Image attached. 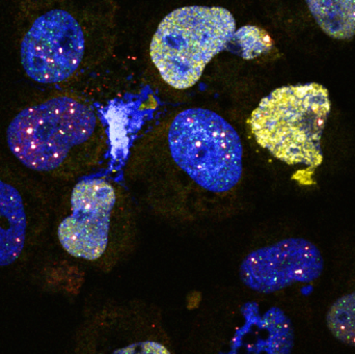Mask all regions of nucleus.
Instances as JSON below:
<instances>
[{"label": "nucleus", "instance_id": "1", "mask_svg": "<svg viewBox=\"0 0 355 354\" xmlns=\"http://www.w3.org/2000/svg\"><path fill=\"white\" fill-rule=\"evenodd\" d=\"M6 143L29 170L67 179L95 168L107 150L105 129L93 107L66 95L19 112L8 125Z\"/></svg>", "mask_w": 355, "mask_h": 354}, {"label": "nucleus", "instance_id": "2", "mask_svg": "<svg viewBox=\"0 0 355 354\" xmlns=\"http://www.w3.org/2000/svg\"><path fill=\"white\" fill-rule=\"evenodd\" d=\"M116 39L114 3L81 21L64 8L35 19L21 43V64L29 78L41 85L64 82L89 60L110 55Z\"/></svg>", "mask_w": 355, "mask_h": 354}, {"label": "nucleus", "instance_id": "3", "mask_svg": "<svg viewBox=\"0 0 355 354\" xmlns=\"http://www.w3.org/2000/svg\"><path fill=\"white\" fill-rule=\"evenodd\" d=\"M331 107L323 85H288L265 97L248 123L257 143L275 158L316 168L323 161L321 139Z\"/></svg>", "mask_w": 355, "mask_h": 354}, {"label": "nucleus", "instance_id": "4", "mask_svg": "<svg viewBox=\"0 0 355 354\" xmlns=\"http://www.w3.org/2000/svg\"><path fill=\"white\" fill-rule=\"evenodd\" d=\"M236 21L219 6H185L162 20L152 39V62L177 89L191 87L207 64L233 39Z\"/></svg>", "mask_w": 355, "mask_h": 354}, {"label": "nucleus", "instance_id": "5", "mask_svg": "<svg viewBox=\"0 0 355 354\" xmlns=\"http://www.w3.org/2000/svg\"><path fill=\"white\" fill-rule=\"evenodd\" d=\"M168 143L177 166L205 191L227 193L239 183L241 139L216 112L204 108L180 112L168 129Z\"/></svg>", "mask_w": 355, "mask_h": 354}, {"label": "nucleus", "instance_id": "6", "mask_svg": "<svg viewBox=\"0 0 355 354\" xmlns=\"http://www.w3.org/2000/svg\"><path fill=\"white\" fill-rule=\"evenodd\" d=\"M114 186L105 179L79 181L71 195V212L58 227L62 249L73 257L96 261L105 253L110 218L116 205Z\"/></svg>", "mask_w": 355, "mask_h": 354}, {"label": "nucleus", "instance_id": "7", "mask_svg": "<svg viewBox=\"0 0 355 354\" xmlns=\"http://www.w3.org/2000/svg\"><path fill=\"white\" fill-rule=\"evenodd\" d=\"M324 260L318 247L304 238H288L256 249L240 265L241 282L254 292H277L297 283L318 280Z\"/></svg>", "mask_w": 355, "mask_h": 354}, {"label": "nucleus", "instance_id": "8", "mask_svg": "<svg viewBox=\"0 0 355 354\" xmlns=\"http://www.w3.org/2000/svg\"><path fill=\"white\" fill-rule=\"evenodd\" d=\"M28 218L20 191L0 179V267L12 265L22 254Z\"/></svg>", "mask_w": 355, "mask_h": 354}, {"label": "nucleus", "instance_id": "9", "mask_svg": "<svg viewBox=\"0 0 355 354\" xmlns=\"http://www.w3.org/2000/svg\"><path fill=\"white\" fill-rule=\"evenodd\" d=\"M320 28L329 37L349 39L355 35V0H306Z\"/></svg>", "mask_w": 355, "mask_h": 354}, {"label": "nucleus", "instance_id": "10", "mask_svg": "<svg viewBox=\"0 0 355 354\" xmlns=\"http://www.w3.org/2000/svg\"><path fill=\"white\" fill-rule=\"evenodd\" d=\"M327 328L336 339L355 347V291L331 305L327 315Z\"/></svg>", "mask_w": 355, "mask_h": 354}]
</instances>
